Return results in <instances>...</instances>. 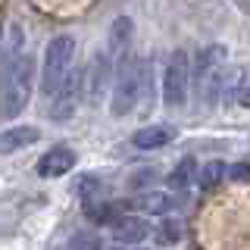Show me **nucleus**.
I'll return each instance as SVG.
<instances>
[{"label":"nucleus","mask_w":250,"mask_h":250,"mask_svg":"<svg viewBox=\"0 0 250 250\" xmlns=\"http://www.w3.org/2000/svg\"><path fill=\"white\" fill-rule=\"evenodd\" d=\"M13 44L6 50L3 72H0V119H16L31 100L35 88V57L22 50V31L13 28Z\"/></svg>","instance_id":"f257e3e1"},{"label":"nucleus","mask_w":250,"mask_h":250,"mask_svg":"<svg viewBox=\"0 0 250 250\" xmlns=\"http://www.w3.org/2000/svg\"><path fill=\"white\" fill-rule=\"evenodd\" d=\"M138 97H141V60L128 53L116 62L113 72V100H109L113 116H128L138 106Z\"/></svg>","instance_id":"f03ea898"},{"label":"nucleus","mask_w":250,"mask_h":250,"mask_svg":"<svg viewBox=\"0 0 250 250\" xmlns=\"http://www.w3.org/2000/svg\"><path fill=\"white\" fill-rule=\"evenodd\" d=\"M75 41L69 35H60L47 44L44 50V66H41V91L47 97H53V91L62 84V78L72 72V62H75Z\"/></svg>","instance_id":"7ed1b4c3"},{"label":"nucleus","mask_w":250,"mask_h":250,"mask_svg":"<svg viewBox=\"0 0 250 250\" xmlns=\"http://www.w3.org/2000/svg\"><path fill=\"white\" fill-rule=\"evenodd\" d=\"M188 84H191V60L185 50H175L166 62V72H163V100L169 106H185Z\"/></svg>","instance_id":"20e7f679"},{"label":"nucleus","mask_w":250,"mask_h":250,"mask_svg":"<svg viewBox=\"0 0 250 250\" xmlns=\"http://www.w3.org/2000/svg\"><path fill=\"white\" fill-rule=\"evenodd\" d=\"M82 91H84V72H69L62 78V84L53 91L50 97V109H47V119L53 122H69L75 116V106L82 100Z\"/></svg>","instance_id":"39448f33"},{"label":"nucleus","mask_w":250,"mask_h":250,"mask_svg":"<svg viewBox=\"0 0 250 250\" xmlns=\"http://www.w3.org/2000/svg\"><path fill=\"white\" fill-rule=\"evenodd\" d=\"M113 72H116V62L109 60L106 50H97L84 72V91H88V104L91 106H100L104 104V94L106 88H113Z\"/></svg>","instance_id":"423d86ee"},{"label":"nucleus","mask_w":250,"mask_h":250,"mask_svg":"<svg viewBox=\"0 0 250 250\" xmlns=\"http://www.w3.org/2000/svg\"><path fill=\"white\" fill-rule=\"evenodd\" d=\"M225 57H229V50H225L222 44L200 47V50H197V60H194V69H191V78H194L197 84H203V82H207V78L225 62Z\"/></svg>","instance_id":"0eeeda50"},{"label":"nucleus","mask_w":250,"mask_h":250,"mask_svg":"<svg viewBox=\"0 0 250 250\" xmlns=\"http://www.w3.org/2000/svg\"><path fill=\"white\" fill-rule=\"evenodd\" d=\"M131 19L128 16H119V19H113V25H109V35H106V53L113 62H119L122 57H128V47H131Z\"/></svg>","instance_id":"6e6552de"},{"label":"nucleus","mask_w":250,"mask_h":250,"mask_svg":"<svg viewBox=\"0 0 250 250\" xmlns=\"http://www.w3.org/2000/svg\"><path fill=\"white\" fill-rule=\"evenodd\" d=\"M72 166H75V153L69 150V147H53V150H47L41 160H38V175L60 178V175H66V172H72Z\"/></svg>","instance_id":"1a4fd4ad"},{"label":"nucleus","mask_w":250,"mask_h":250,"mask_svg":"<svg viewBox=\"0 0 250 250\" xmlns=\"http://www.w3.org/2000/svg\"><path fill=\"white\" fill-rule=\"evenodd\" d=\"M147 234H150V225H147V219H141V216H119L113 222V238L119 241V244H125V247L141 244Z\"/></svg>","instance_id":"9d476101"},{"label":"nucleus","mask_w":250,"mask_h":250,"mask_svg":"<svg viewBox=\"0 0 250 250\" xmlns=\"http://www.w3.org/2000/svg\"><path fill=\"white\" fill-rule=\"evenodd\" d=\"M172 138H175L172 125H144L131 135V144L141 147V150H156V147H166Z\"/></svg>","instance_id":"9b49d317"},{"label":"nucleus","mask_w":250,"mask_h":250,"mask_svg":"<svg viewBox=\"0 0 250 250\" xmlns=\"http://www.w3.org/2000/svg\"><path fill=\"white\" fill-rule=\"evenodd\" d=\"M38 138H41L38 128H31V125H16V128H10V131L0 135V150H3V153H16V150H22V147H31Z\"/></svg>","instance_id":"f8f14e48"},{"label":"nucleus","mask_w":250,"mask_h":250,"mask_svg":"<svg viewBox=\"0 0 250 250\" xmlns=\"http://www.w3.org/2000/svg\"><path fill=\"white\" fill-rule=\"evenodd\" d=\"M138 207L144 209V213H153V216H166L172 207H178L175 197L166 191H147V194H141L138 197Z\"/></svg>","instance_id":"ddd939ff"},{"label":"nucleus","mask_w":250,"mask_h":250,"mask_svg":"<svg viewBox=\"0 0 250 250\" xmlns=\"http://www.w3.org/2000/svg\"><path fill=\"white\" fill-rule=\"evenodd\" d=\"M194 178H197V163H194L191 156H185V160L169 172L166 182H169L172 191H185V188H191V185H194Z\"/></svg>","instance_id":"4468645a"},{"label":"nucleus","mask_w":250,"mask_h":250,"mask_svg":"<svg viewBox=\"0 0 250 250\" xmlns=\"http://www.w3.org/2000/svg\"><path fill=\"white\" fill-rule=\"evenodd\" d=\"M84 213H88L91 222L97 225H113L116 219H119V203H100V200H88V207H84Z\"/></svg>","instance_id":"2eb2a0df"},{"label":"nucleus","mask_w":250,"mask_h":250,"mask_svg":"<svg viewBox=\"0 0 250 250\" xmlns=\"http://www.w3.org/2000/svg\"><path fill=\"white\" fill-rule=\"evenodd\" d=\"M138 106L150 109L153 106V62L150 60H141V97Z\"/></svg>","instance_id":"dca6fc26"},{"label":"nucleus","mask_w":250,"mask_h":250,"mask_svg":"<svg viewBox=\"0 0 250 250\" xmlns=\"http://www.w3.org/2000/svg\"><path fill=\"white\" fill-rule=\"evenodd\" d=\"M222 178H225V166H222V163H207V166L197 169V178H194V182H197L200 188H216Z\"/></svg>","instance_id":"f3484780"},{"label":"nucleus","mask_w":250,"mask_h":250,"mask_svg":"<svg viewBox=\"0 0 250 250\" xmlns=\"http://www.w3.org/2000/svg\"><path fill=\"white\" fill-rule=\"evenodd\" d=\"M156 241H160V244H178V241H182V222H178V219H166V222L156 229Z\"/></svg>","instance_id":"a211bd4d"},{"label":"nucleus","mask_w":250,"mask_h":250,"mask_svg":"<svg viewBox=\"0 0 250 250\" xmlns=\"http://www.w3.org/2000/svg\"><path fill=\"white\" fill-rule=\"evenodd\" d=\"M69 247H72V250H104L100 238H97V234H91V231L72 234V238H69Z\"/></svg>","instance_id":"6ab92c4d"},{"label":"nucleus","mask_w":250,"mask_h":250,"mask_svg":"<svg viewBox=\"0 0 250 250\" xmlns=\"http://www.w3.org/2000/svg\"><path fill=\"white\" fill-rule=\"evenodd\" d=\"M225 178L229 182H250V163H234V166L225 169Z\"/></svg>","instance_id":"aec40b11"},{"label":"nucleus","mask_w":250,"mask_h":250,"mask_svg":"<svg viewBox=\"0 0 250 250\" xmlns=\"http://www.w3.org/2000/svg\"><path fill=\"white\" fill-rule=\"evenodd\" d=\"M94 191H100V185L94 182V178H82V182L75 185V194H78V197H84V200H91Z\"/></svg>","instance_id":"412c9836"},{"label":"nucleus","mask_w":250,"mask_h":250,"mask_svg":"<svg viewBox=\"0 0 250 250\" xmlns=\"http://www.w3.org/2000/svg\"><path fill=\"white\" fill-rule=\"evenodd\" d=\"M234 104L247 106L250 109V75L244 72V78H241V88H238V97H234Z\"/></svg>","instance_id":"4be33fe9"},{"label":"nucleus","mask_w":250,"mask_h":250,"mask_svg":"<svg viewBox=\"0 0 250 250\" xmlns=\"http://www.w3.org/2000/svg\"><path fill=\"white\" fill-rule=\"evenodd\" d=\"M116 250H131V247H116Z\"/></svg>","instance_id":"5701e85b"}]
</instances>
